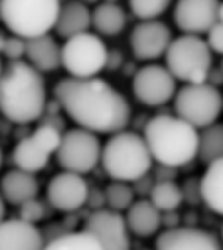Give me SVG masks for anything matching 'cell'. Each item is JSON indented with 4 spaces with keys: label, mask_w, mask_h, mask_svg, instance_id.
Listing matches in <instances>:
<instances>
[{
    "label": "cell",
    "mask_w": 223,
    "mask_h": 250,
    "mask_svg": "<svg viewBox=\"0 0 223 250\" xmlns=\"http://www.w3.org/2000/svg\"><path fill=\"white\" fill-rule=\"evenodd\" d=\"M64 112L81 128L115 134L131 122V106L123 93L101 77H66L53 87Z\"/></svg>",
    "instance_id": "cell-1"
},
{
    "label": "cell",
    "mask_w": 223,
    "mask_h": 250,
    "mask_svg": "<svg viewBox=\"0 0 223 250\" xmlns=\"http://www.w3.org/2000/svg\"><path fill=\"white\" fill-rule=\"evenodd\" d=\"M47 104L42 71L30 61L12 59L0 75V114L14 124L42 118Z\"/></svg>",
    "instance_id": "cell-2"
},
{
    "label": "cell",
    "mask_w": 223,
    "mask_h": 250,
    "mask_svg": "<svg viewBox=\"0 0 223 250\" xmlns=\"http://www.w3.org/2000/svg\"><path fill=\"white\" fill-rule=\"evenodd\" d=\"M200 128L178 114H156L144 126V138L154 162L184 167L198 158Z\"/></svg>",
    "instance_id": "cell-3"
},
{
    "label": "cell",
    "mask_w": 223,
    "mask_h": 250,
    "mask_svg": "<svg viewBox=\"0 0 223 250\" xmlns=\"http://www.w3.org/2000/svg\"><path fill=\"white\" fill-rule=\"evenodd\" d=\"M152 162L154 158L144 134L119 130L103 144L101 166L111 179L133 183L152 169Z\"/></svg>",
    "instance_id": "cell-4"
},
{
    "label": "cell",
    "mask_w": 223,
    "mask_h": 250,
    "mask_svg": "<svg viewBox=\"0 0 223 250\" xmlns=\"http://www.w3.org/2000/svg\"><path fill=\"white\" fill-rule=\"evenodd\" d=\"M62 0H2L0 20L12 34L30 40L55 28Z\"/></svg>",
    "instance_id": "cell-5"
},
{
    "label": "cell",
    "mask_w": 223,
    "mask_h": 250,
    "mask_svg": "<svg viewBox=\"0 0 223 250\" xmlns=\"http://www.w3.org/2000/svg\"><path fill=\"white\" fill-rule=\"evenodd\" d=\"M207 40L198 34H184L174 38L166 49V67L178 81L203 83L213 67V55Z\"/></svg>",
    "instance_id": "cell-6"
},
{
    "label": "cell",
    "mask_w": 223,
    "mask_h": 250,
    "mask_svg": "<svg viewBox=\"0 0 223 250\" xmlns=\"http://www.w3.org/2000/svg\"><path fill=\"white\" fill-rule=\"evenodd\" d=\"M221 110H223V97L219 89L207 81L186 83L174 95V112L200 130L217 122Z\"/></svg>",
    "instance_id": "cell-7"
},
{
    "label": "cell",
    "mask_w": 223,
    "mask_h": 250,
    "mask_svg": "<svg viewBox=\"0 0 223 250\" xmlns=\"http://www.w3.org/2000/svg\"><path fill=\"white\" fill-rule=\"evenodd\" d=\"M109 49L101 36L81 32L62 45V67L71 77H97L107 67Z\"/></svg>",
    "instance_id": "cell-8"
},
{
    "label": "cell",
    "mask_w": 223,
    "mask_h": 250,
    "mask_svg": "<svg viewBox=\"0 0 223 250\" xmlns=\"http://www.w3.org/2000/svg\"><path fill=\"white\" fill-rule=\"evenodd\" d=\"M101 152H103V144L99 142L97 132L77 126L64 132L55 158H58L62 169L85 175L93 171L97 164H101Z\"/></svg>",
    "instance_id": "cell-9"
},
{
    "label": "cell",
    "mask_w": 223,
    "mask_h": 250,
    "mask_svg": "<svg viewBox=\"0 0 223 250\" xmlns=\"http://www.w3.org/2000/svg\"><path fill=\"white\" fill-rule=\"evenodd\" d=\"M176 77L166 65H144L133 75V95L146 106H162L176 95Z\"/></svg>",
    "instance_id": "cell-10"
},
{
    "label": "cell",
    "mask_w": 223,
    "mask_h": 250,
    "mask_svg": "<svg viewBox=\"0 0 223 250\" xmlns=\"http://www.w3.org/2000/svg\"><path fill=\"white\" fill-rule=\"evenodd\" d=\"M83 229L97 236L103 250H127L131 246L127 217L115 209H95L87 215Z\"/></svg>",
    "instance_id": "cell-11"
},
{
    "label": "cell",
    "mask_w": 223,
    "mask_h": 250,
    "mask_svg": "<svg viewBox=\"0 0 223 250\" xmlns=\"http://www.w3.org/2000/svg\"><path fill=\"white\" fill-rule=\"evenodd\" d=\"M89 197V185L83 173L60 171L47 183V203L62 213H77Z\"/></svg>",
    "instance_id": "cell-12"
},
{
    "label": "cell",
    "mask_w": 223,
    "mask_h": 250,
    "mask_svg": "<svg viewBox=\"0 0 223 250\" xmlns=\"http://www.w3.org/2000/svg\"><path fill=\"white\" fill-rule=\"evenodd\" d=\"M219 0H178L174 24L184 34H207L219 22Z\"/></svg>",
    "instance_id": "cell-13"
},
{
    "label": "cell",
    "mask_w": 223,
    "mask_h": 250,
    "mask_svg": "<svg viewBox=\"0 0 223 250\" xmlns=\"http://www.w3.org/2000/svg\"><path fill=\"white\" fill-rule=\"evenodd\" d=\"M172 43V32L160 20H142L134 26L131 34L133 55L140 61H154L166 55V49Z\"/></svg>",
    "instance_id": "cell-14"
},
{
    "label": "cell",
    "mask_w": 223,
    "mask_h": 250,
    "mask_svg": "<svg viewBox=\"0 0 223 250\" xmlns=\"http://www.w3.org/2000/svg\"><path fill=\"white\" fill-rule=\"evenodd\" d=\"M160 250H217L219 240L215 234L198 227H172L156 238Z\"/></svg>",
    "instance_id": "cell-15"
},
{
    "label": "cell",
    "mask_w": 223,
    "mask_h": 250,
    "mask_svg": "<svg viewBox=\"0 0 223 250\" xmlns=\"http://www.w3.org/2000/svg\"><path fill=\"white\" fill-rule=\"evenodd\" d=\"M45 248V236L22 217L4 219L0 223V250H40Z\"/></svg>",
    "instance_id": "cell-16"
},
{
    "label": "cell",
    "mask_w": 223,
    "mask_h": 250,
    "mask_svg": "<svg viewBox=\"0 0 223 250\" xmlns=\"http://www.w3.org/2000/svg\"><path fill=\"white\" fill-rule=\"evenodd\" d=\"M26 57L42 73H53L62 67V45L53 36L42 34L28 40Z\"/></svg>",
    "instance_id": "cell-17"
},
{
    "label": "cell",
    "mask_w": 223,
    "mask_h": 250,
    "mask_svg": "<svg viewBox=\"0 0 223 250\" xmlns=\"http://www.w3.org/2000/svg\"><path fill=\"white\" fill-rule=\"evenodd\" d=\"M38 191H40V183L36 175L20 167L6 171L2 179H0V193L10 205L20 207L24 201L38 197Z\"/></svg>",
    "instance_id": "cell-18"
},
{
    "label": "cell",
    "mask_w": 223,
    "mask_h": 250,
    "mask_svg": "<svg viewBox=\"0 0 223 250\" xmlns=\"http://www.w3.org/2000/svg\"><path fill=\"white\" fill-rule=\"evenodd\" d=\"M93 26V12L87 8L83 0H69V2L62 4L60 16L55 22V34L60 38H71L81 32H89Z\"/></svg>",
    "instance_id": "cell-19"
},
{
    "label": "cell",
    "mask_w": 223,
    "mask_h": 250,
    "mask_svg": "<svg viewBox=\"0 0 223 250\" xmlns=\"http://www.w3.org/2000/svg\"><path fill=\"white\" fill-rule=\"evenodd\" d=\"M127 225L129 230L140 238L154 236L162 227V211L150 199L134 201L127 209Z\"/></svg>",
    "instance_id": "cell-20"
},
{
    "label": "cell",
    "mask_w": 223,
    "mask_h": 250,
    "mask_svg": "<svg viewBox=\"0 0 223 250\" xmlns=\"http://www.w3.org/2000/svg\"><path fill=\"white\" fill-rule=\"evenodd\" d=\"M49 156H51V152H47L32 134H28L16 142L14 152H12V162L20 169L38 173V171L45 169Z\"/></svg>",
    "instance_id": "cell-21"
},
{
    "label": "cell",
    "mask_w": 223,
    "mask_h": 250,
    "mask_svg": "<svg viewBox=\"0 0 223 250\" xmlns=\"http://www.w3.org/2000/svg\"><path fill=\"white\" fill-rule=\"evenodd\" d=\"M93 28L99 36H119L127 28V12L119 2L103 0L93 10Z\"/></svg>",
    "instance_id": "cell-22"
},
{
    "label": "cell",
    "mask_w": 223,
    "mask_h": 250,
    "mask_svg": "<svg viewBox=\"0 0 223 250\" xmlns=\"http://www.w3.org/2000/svg\"><path fill=\"white\" fill-rule=\"evenodd\" d=\"M201 197L213 213L223 215V158L207 164V169L201 175Z\"/></svg>",
    "instance_id": "cell-23"
},
{
    "label": "cell",
    "mask_w": 223,
    "mask_h": 250,
    "mask_svg": "<svg viewBox=\"0 0 223 250\" xmlns=\"http://www.w3.org/2000/svg\"><path fill=\"white\" fill-rule=\"evenodd\" d=\"M148 197H150V201H152L162 213H164V211H176V209H180V205L186 201V199H184V191H182V187L176 183V179L156 181Z\"/></svg>",
    "instance_id": "cell-24"
},
{
    "label": "cell",
    "mask_w": 223,
    "mask_h": 250,
    "mask_svg": "<svg viewBox=\"0 0 223 250\" xmlns=\"http://www.w3.org/2000/svg\"><path fill=\"white\" fill-rule=\"evenodd\" d=\"M45 248L49 250H101V242L97 240V236H93L91 232L83 230H67L64 234H60L58 238H53L45 244Z\"/></svg>",
    "instance_id": "cell-25"
},
{
    "label": "cell",
    "mask_w": 223,
    "mask_h": 250,
    "mask_svg": "<svg viewBox=\"0 0 223 250\" xmlns=\"http://www.w3.org/2000/svg\"><path fill=\"white\" fill-rule=\"evenodd\" d=\"M198 158L203 164H211L217 158H223V124H209L200 134V152Z\"/></svg>",
    "instance_id": "cell-26"
},
{
    "label": "cell",
    "mask_w": 223,
    "mask_h": 250,
    "mask_svg": "<svg viewBox=\"0 0 223 250\" xmlns=\"http://www.w3.org/2000/svg\"><path fill=\"white\" fill-rule=\"evenodd\" d=\"M105 199H107V207L123 213L134 203V189L133 185H129V181L113 179L105 187Z\"/></svg>",
    "instance_id": "cell-27"
},
{
    "label": "cell",
    "mask_w": 223,
    "mask_h": 250,
    "mask_svg": "<svg viewBox=\"0 0 223 250\" xmlns=\"http://www.w3.org/2000/svg\"><path fill=\"white\" fill-rule=\"evenodd\" d=\"M172 0H129L131 12L140 20H154L170 8Z\"/></svg>",
    "instance_id": "cell-28"
},
{
    "label": "cell",
    "mask_w": 223,
    "mask_h": 250,
    "mask_svg": "<svg viewBox=\"0 0 223 250\" xmlns=\"http://www.w3.org/2000/svg\"><path fill=\"white\" fill-rule=\"evenodd\" d=\"M47 215V209H45V203H42L38 197L34 199H28L20 205V217L30 221V223H40L44 221Z\"/></svg>",
    "instance_id": "cell-29"
},
{
    "label": "cell",
    "mask_w": 223,
    "mask_h": 250,
    "mask_svg": "<svg viewBox=\"0 0 223 250\" xmlns=\"http://www.w3.org/2000/svg\"><path fill=\"white\" fill-rule=\"evenodd\" d=\"M26 47H28V40L22 38V36H8L6 38V43H4V49L2 53L12 61V59H22L26 55Z\"/></svg>",
    "instance_id": "cell-30"
},
{
    "label": "cell",
    "mask_w": 223,
    "mask_h": 250,
    "mask_svg": "<svg viewBox=\"0 0 223 250\" xmlns=\"http://www.w3.org/2000/svg\"><path fill=\"white\" fill-rule=\"evenodd\" d=\"M182 191H184V199L192 205H198V203H203V197H201V177H190L186 179V183L182 185Z\"/></svg>",
    "instance_id": "cell-31"
},
{
    "label": "cell",
    "mask_w": 223,
    "mask_h": 250,
    "mask_svg": "<svg viewBox=\"0 0 223 250\" xmlns=\"http://www.w3.org/2000/svg\"><path fill=\"white\" fill-rule=\"evenodd\" d=\"M207 43L213 53L223 55V22H217L209 32H207Z\"/></svg>",
    "instance_id": "cell-32"
},
{
    "label": "cell",
    "mask_w": 223,
    "mask_h": 250,
    "mask_svg": "<svg viewBox=\"0 0 223 250\" xmlns=\"http://www.w3.org/2000/svg\"><path fill=\"white\" fill-rule=\"evenodd\" d=\"M154 183H156V179L146 173V175L138 177L136 181H133V189H134V193H138V195H150Z\"/></svg>",
    "instance_id": "cell-33"
},
{
    "label": "cell",
    "mask_w": 223,
    "mask_h": 250,
    "mask_svg": "<svg viewBox=\"0 0 223 250\" xmlns=\"http://www.w3.org/2000/svg\"><path fill=\"white\" fill-rule=\"evenodd\" d=\"M40 124H49V126L60 128L62 132L66 130V120H64L62 112H44L40 118Z\"/></svg>",
    "instance_id": "cell-34"
},
{
    "label": "cell",
    "mask_w": 223,
    "mask_h": 250,
    "mask_svg": "<svg viewBox=\"0 0 223 250\" xmlns=\"http://www.w3.org/2000/svg\"><path fill=\"white\" fill-rule=\"evenodd\" d=\"M176 175H178V167L166 166V164H158V167H156V171H154V179H156V181L176 179Z\"/></svg>",
    "instance_id": "cell-35"
},
{
    "label": "cell",
    "mask_w": 223,
    "mask_h": 250,
    "mask_svg": "<svg viewBox=\"0 0 223 250\" xmlns=\"http://www.w3.org/2000/svg\"><path fill=\"white\" fill-rule=\"evenodd\" d=\"M119 67H125L123 51H121V49H111V51H109V57H107V67H105V69L117 71Z\"/></svg>",
    "instance_id": "cell-36"
},
{
    "label": "cell",
    "mask_w": 223,
    "mask_h": 250,
    "mask_svg": "<svg viewBox=\"0 0 223 250\" xmlns=\"http://www.w3.org/2000/svg\"><path fill=\"white\" fill-rule=\"evenodd\" d=\"M87 205L95 211V209H103L107 205V199H105V189H89V197H87Z\"/></svg>",
    "instance_id": "cell-37"
},
{
    "label": "cell",
    "mask_w": 223,
    "mask_h": 250,
    "mask_svg": "<svg viewBox=\"0 0 223 250\" xmlns=\"http://www.w3.org/2000/svg\"><path fill=\"white\" fill-rule=\"evenodd\" d=\"M178 225H180V215L176 211H164V215H162V227L172 229V227H178Z\"/></svg>",
    "instance_id": "cell-38"
},
{
    "label": "cell",
    "mask_w": 223,
    "mask_h": 250,
    "mask_svg": "<svg viewBox=\"0 0 223 250\" xmlns=\"http://www.w3.org/2000/svg\"><path fill=\"white\" fill-rule=\"evenodd\" d=\"M207 83H211V85H219V83H223V69L219 67V69H213L211 67V71H209V77H207Z\"/></svg>",
    "instance_id": "cell-39"
},
{
    "label": "cell",
    "mask_w": 223,
    "mask_h": 250,
    "mask_svg": "<svg viewBox=\"0 0 223 250\" xmlns=\"http://www.w3.org/2000/svg\"><path fill=\"white\" fill-rule=\"evenodd\" d=\"M4 215H6V199L2 197V193H0V223L4 221Z\"/></svg>",
    "instance_id": "cell-40"
},
{
    "label": "cell",
    "mask_w": 223,
    "mask_h": 250,
    "mask_svg": "<svg viewBox=\"0 0 223 250\" xmlns=\"http://www.w3.org/2000/svg\"><path fill=\"white\" fill-rule=\"evenodd\" d=\"M6 34L2 32V30H0V53H2V49H4V43H6Z\"/></svg>",
    "instance_id": "cell-41"
},
{
    "label": "cell",
    "mask_w": 223,
    "mask_h": 250,
    "mask_svg": "<svg viewBox=\"0 0 223 250\" xmlns=\"http://www.w3.org/2000/svg\"><path fill=\"white\" fill-rule=\"evenodd\" d=\"M219 22H223V2L219 4Z\"/></svg>",
    "instance_id": "cell-42"
},
{
    "label": "cell",
    "mask_w": 223,
    "mask_h": 250,
    "mask_svg": "<svg viewBox=\"0 0 223 250\" xmlns=\"http://www.w3.org/2000/svg\"><path fill=\"white\" fill-rule=\"evenodd\" d=\"M2 164H4V154H2V148H0V167H2Z\"/></svg>",
    "instance_id": "cell-43"
},
{
    "label": "cell",
    "mask_w": 223,
    "mask_h": 250,
    "mask_svg": "<svg viewBox=\"0 0 223 250\" xmlns=\"http://www.w3.org/2000/svg\"><path fill=\"white\" fill-rule=\"evenodd\" d=\"M221 244H223V225H221Z\"/></svg>",
    "instance_id": "cell-44"
},
{
    "label": "cell",
    "mask_w": 223,
    "mask_h": 250,
    "mask_svg": "<svg viewBox=\"0 0 223 250\" xmlns=\"http://www.w3.org/2000/svg\"><path fill=\"white\" fill-rule=\"evenodd\" d=\"M83 2H85V4H89V2H95V0H83Z\"/></svg>",
    "instance_id": "cell-45"
},
{
    "label": "cell",
    "mask_w": 223,
    "mask_h": 250,
    "mask_svg": "<svg viewBox=\"0 0 223 250\" xmlns=\"http://www.w3.org/2000/svg\"><path fill=\"white\" fill-rule=\"evenodd\" d=\"M2 71H4V67H2V63H0V75H2Z\"/></svg>",
    "instance_id": "cell-46"
},
{
    "label": "cell",
    "mask_w": 223,
    "mask_h": 250,
    "mask_svg": "<svg viewBox=\"0 0 223 250\" xmlns=\"http://www.w3.org/2000/svg\"><path fill=\"white\" fill-rule=\"evenodd\" d=\"M109 2H119V0H109Z\"/></svg>",
    "instance_id": "cell-47"
},
{
    "label": "cell",
    "mask_w": 223,
    "mask_h": 250,
    "mask_svg": "<svg viewBox=\"0 0 223 250\" xmlns=\"http://www.w3.org/2000/svg\"><path fill=\"white\" fill-rule=\"evenodd\" d=\"M0 10H2V0H0Z\"/></svg>",
    "instance_id": "cell-48"
},
{
    "label": "cell",
    "mask_w": 223,
    "mask_h": 250,
    "mask_svg": "<svg viewBox=\"0 0 223 250\" xmlns=\"http://www.w3.org/2000/svg\"><path fill=\"white\" fill-rule=\"evenodd\" d=\"M219 67H221V69H223V61H221V65H219Z\"/></svg>",
    "instance_id": "cell-49"
}]
</instances>
